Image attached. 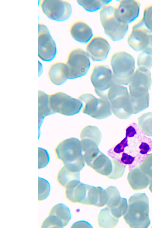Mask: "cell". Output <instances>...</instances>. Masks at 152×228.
<instances>
[{"label": "cell", "mask_w": 152, "mask_h": 228, "mask_svg": "<svg viewBox=\"0 0 152 228\" xmlns=\"http://www.w3.org/2000/svg\"><path fill=\"white\" fill-rule=\"evenodd\" d=\"M39 6L48 18L56 21L67 20L72 13L71 5L66 0H42Z\"/></svg>", "instance_id": "8fae6325"}, {"label": "cell", "mask_w": 152, "mask_h": 228, "mask_svg": "<svg viewBox=\"0 0 152 228\" xmlns=\"http://www.w3.org/2000/svg\"><path fill=\"white\" fill-rule=\"evenodd\" d=\"M142 19L147 28L152 32V4L145 7Z\"/></svg>", "instance_id": "8d00e7d4"}, {"label": "cell", "mask_w": 152, "mask_h": 228, "mask_svg": "<svg viewBox=\"0 0 152 228\" xmlns=\"http://www.w3.org/2000/svg\"><path fill=\"white\" fill-rule=\"evenodd\" d=\"M115 7L110 4L104 7L99 11V18L104 31L112 40L123 39L128 29V24L121 22L116 18Z\"/></svg>", "instance_id": "8992f818"}, {"label": "cell", "mask_w": 152, "mask_h": 228, "mask_svg": "<svg viewBox=\"0 0 152 228\" xmlns=\"http://www.w3.org/2000/svg\"><path fill=\"white\" fill-rule=\"evenodd\" d=\"M152 33L145 25L142 18L133 26L128 38V43L134 50L142 51L148 45Z\"/></svg>", "instance_id": "7c38bea8"}, {"label": "cell", "mask_w": 152, "mask_h": 228, "mask_svg": "<svg viewBox=\"0 0 152 228\" xmlns=\"http://www.w3.org/2000/svg\"><path fill=\"white\" fill-rule=\"evenodd\" d=\"M50 186L48 180L38 177V200L42 201L45 200L49 195Z\"/></svg>", "instance_id": "4dcf8cb0"}, {"label": "cell", "mask_w": 152, "mask_h": 228, "mask_svg": "<svg viewBox=\"0 0 152 228\" xmlns=\"http://www.w3.org/2000/svg\"><path fill=\"white\" fill-rule=\"evenodd\" d=\"M107 97L116 117L126 119L132 114L129 92L126 87L115 83L109 90Z\"/></svg>", "instance_id": "5b68a950"}, {"label": "cell", "mask_w": 152, "mask_h": 228, "mask_svg": "<svg viewBox=\"0 0 152 228\" xmlns=\"http://www.w3.org/2000/svg\"><path fill=\"white\" fill-rule=\"evenodd\" d=\"M137 63L138 67L150 69L152 66V55L142 51L138 55Z\"/></svg>", "instance_id": "836d02e7"}, {"label": "cell", "mask_w": 152, "mask_h": 228, "mask_svg": "<svg viewBox=\"0 0 152 228\" xmlns=\"http://www.w3.org/2000/svg\"><path fill=\"white\" fill-rule=\"evenodd\" d=\"M55 152L64 165L72 171H80L85 165L80 141L77 138L72 137L62 141L55 148Z\"/></svg>", "instance_id": "3957f363"}, {"label": "cell", "mask_w": 152, "mask_h": 228, "mask_svg": "<svg viewBox=\"0 0 152 228\" xmlns=\"http://www.w3.org/2000/svg\"><path fill=\"white\" fill-rule=\"evenodd\" d=\"M90 186L80 182L74 187L66 188L65 192L66 197L71 202L88 205Z\"/></svg>", "instance_id": "d6986e66"}, {"label": "cell", "mask_w": 152, "mask_h": 228, "mask_svg": "<svg viewBox=\"0 0 152 228\" xmlns=\"http://www.w3.org/2000/svg\"><path fill=\"white\" fill-rule=\"evenodd\" d=\"M47 74L49 79L53 84L60 85L64 83L67 79L65 63L61 62L52 63L48 67Z\"/></svg>", "instance_id": "ffe728a7"}, {"label": "cell", "mask_w": 152, "mask_h": 228, "mask_svg": "<svg viewBox=\"0 0 152 228\" xmlns=\"http://www.w3.org/2000/svg\"><path fill=\"white\" fill-rule=\"evenodd\" d=\"M65 64L67 79H72L86 75L90 62L86 52L80 48H76L69 52Z\"/></svg>", "instance_id": "ba28073f"}, {"label": "cell", "mask_w": 152, "mask_h": 228, "mask_svg": "<svg viewBox=\"0 0 152 228\" xmlns=\"http://www.w3.org/2000/svg\"><path fill=\"white\" fill-rule=\"evenodd\" d=\"M143 50L152 55V33L151 34L148 44L145 48Z\"/></svg>", "instance_id": "60d3db41"}, {"label": "cell", "mask_w": 152, "mask_h": 228, "mask_svg": "<svg viewBox=\"0 0 152 228\" xmlns=\"http://www.w3.org/2000/svg\"><path fill=\"white\" fill-rule=\"evenodd\" d=\"M55 216L62 223L64 227L69 222L71 215L68 207L63 203H59L55 205L50 210L49 213Z\"/></svg>", "instance_id": "484cf974"}, {"label": "cell", "mask_w": 152, "mask_h": 228, "mask_svg": "<svg viewBox=\"0 0 152 228\" xmlns=\"http://www.w3.org/2000/svg\"><path fill=\"white\" fill-rule=\"evenodd\" d=\"M140 4L137 0H121L115 7V14L120 21L129 23L138 16Z\"/></svg>", "instance_id": "9a60e30c"}, {"label": "cell", "mask_w": 152, "mask_h": 228, "mask_svg": "<svg viewBox=\"0 0 152 228\" xmlns=\"http://www.w3.org/2000/svg\"><path fill=\"white\" fill-rule=\"evenodd\" d=\"M78 99L84 105L82 112L96 119L106 118L113 112L107 97L97 98L91 94L85 93L80 96Z\"/></svg>", "instance_id": "52a82bcc"}, {"label": "cell", "mask_w": 152, "mask_h": 228, "mask_svg": "<svg viewBox=\"0 0 152 228\" xmlns=\"http://www.w3.org/2000/svg\"><path fill=\"white\" fill-rule=\"evenodd\" d=\"M118 219L112 215L110 208L107 206L102 209L99 214V225L102 228H113L118 224Z\"/></svg>", "instance_id": "d4e9b609"}, {"label": "cell", "mask_w": 152, "mask_h": 228, "mask_svg": "<svg viewBox=\"0 0 152 228\" xmlns=\"http://www.w3.org/2000/svg\"><path fill=\"white\" fill-rule=\"evenodd\" d=\"M50 33L47 27L41 23H38V34L44 33Z\"/></svg>", "instance_id": "ab89813d"}, {"label": "cell", "mask_w": 152, "mask_h": 228, "mask_svg": "<svg viewBox=\"0 0 152 228\" xmlns=\"http://www.w3.org/2000/svg\"><path fill=\"white\" fill-rule=\"evenodd\" d=\"M151 81L149 69L138 67L134 72L129 83L130 93L136 96L146 94L151 88Z\"/></svg>", "instance_id": "4fadbf2b"}, {"label": "cell", "mask_w": 152, "mask_h": 228, "mask_svg": "<svg viewBox=\"0 0 152 228\" xmlns=\"http://www.w3.org/2000/svg\"><path fill=\"white\" fill-rule=\"evenodd\" d=\"M81 140L87 139L94 141L98 145L101 138V134L99 129L96 126H88L84 127L80 133Z\"/></svg>", "instance_id": "4316f807"}, {"label": "cell", "mask_w": 152, "mask_h": 228, "mask_svg": "<svg viewBox=\"0 0 152 228\" xmlns=\"http://www.w3.org/2000/svg\"><path fill=\"white\" fill-rule=\"evenodd\" d=\"M149 211L147 196L144 193H137L129 198L127 209L123 216L130 228H146L150 224Z\"/></svg>", "instance_id": "7a4b0ae2"}, {"label": "cell", "mask_w": 152, "mask_h": 228, "mask_svg": "<svg viewBox=\"0 0 152 228\" xmlns=\"http://www.w3.org/2000/svg\"><path fill=\"white\" fill-rule=\"evenodd\" d=\"M56 53V45L50 33L38 34V55L42 60L51 61Z\"/></svg>", "instance_id": "2e32d148"}, {"label": "cell", "mask_w": 152, "mask_h": 228, "mask_svg": "<svg viewBox=\"0 0 152 228\" xmlns=\"http://www.w3.org/2000/svg\"><path fill=\"white\" fill-rule=\"evenodd\" d=\"M64 227L62 222L54 215L49 213L48 216L43 222L41 228Z\"/></svg>", "instance_id": "e575fe53"}, {"label": "cell", "mask_w": 152, "mask_h": 228, "mask_svg": "<svg viewBox=\"0 0 152 228\" xmlns=\"http://www.w3.org/2000/svg\"><path fill=\"white\" fill-rule=\"evenodd\" d=\"M105 190L107 198L106 205L109 208L117 205L121 199L117 188L115 187L110 186L107 187Z\"/></svg>", "instance_id": "f546056e"}, {"label": "cell", "mask_w": 152, "mask_h": 228, "mask_svg": "<svg viewBox=\"0 0 152 228\" xmlns=\"http://www.w3.org/2000/svg\"><path fill=\"white\" fill-rule=\"evenodd\" d=\"M152 149V140L145 136L135 123L126 129L125 138L114 148L120 161L131 170L139 165Z\"/></svg>", "instance_id": "6da1fadb"}, {"label": "cell", "mask_w": 152, "mask_h": 228, "mask_svg": "<svg viewBox=\"0 0 152 228\" xmlns=\"http://www.w3.org/2000/svg\"><path fill=\"white\" fill-rule=\"evenodd\" d=\"M110 0H77V3L87 11L92 12L101 10L109 4Z\"/></svg>", "instance_id": "f1b7e54d"}, {"label": "cell", "mask_w": 152, "mask_h": 228, "mask_svg": "<svg viewBox=\"0 0 152 228\" xmlns=\"http://www.w3.org/2000/svg\"><path fill=\"white\" fill-rule=\"evenodd\" d=\"M110 47L108 42L104 38L96 36L92 37L87 43L86 52L93 61H102L107 57Z\"/></svg>", "instance_id": "5bb4252c"}, {"label": "cell", "mask_w": 152, "mask_h": 228, "mask_svg": "<svg viewBox=\"0 0 152 228\" xmlns=\"http://www.w3.org/2000/svg\"><path fill=\"white\" fill-rule=\"evenodd\" d=\"M127 179L133 189L139 190L146 188L151 178L145 174L138 166L130 170Z\"/></svg>", "instance_id": "ac0fdd59"}, {"label": "cell", "mask_w": 152, "mask_h": 228, "mask_svg": "<svg viewBox=\"0 0 152 228\" xmlns=\"http://www.w3.org/2000/svg\"><path fill=\"white\" fill-rule=\"evenodd\" d=\"M54 113L51 110L49 102V95L39 90L38 95V119L39 126L41 125L44 118Z\"/></svg>", "instance_id": "603a6c76"}, {"label": "cell", "mask_w": 152, "mask_h": 228, "mask_svg": "<svg viewBox=\"0 0 152 228\" xmlns=\"http://www.w3.org/2000/svg\"><path fill=\"white\" fill-rule=\"evenodd\" d=\"M112 162L113 166L112 170L107 176L111 179H117L123 175L126 165L118 159H113Z\"/></svg>", "instance_id": "1f68e13d"}, {"label": "cell", "mask_w": 152, "mask_h": 228, "mask_svg": "<svg viewBox=\"0 0 152 228\" xmlns=\"http://www.w3.org/2000/svg\"><path fill=\"white\" fill-rule=\"evenodd\" d=\"M57 180L66 189L74 187L80 182V171H72L64 165L58 173Z\"/></svg>", "instance_id": "44dd1931"}, {"label": "cell", "mask_w": 152, "mask_h": 228, "mask_svg": "<svg viewBox=\"0 0 152 228\" xmlns=\"http://www.w3.org/2000/svg\"><path fill=\"white\" fill-rule=\"evenodd\" d=\"M90 78L95 92L100 97H107L109 90L115 83L113 73L109 67L104 65L95 66Z\"/></svg>", "instance_id": "30bf717a"}, {"label": "cell", "mask_w": 152, "mask_h": 228, "mask_svg": "<svg viewBox=\"0 0 152 228\" xmlns=\"http://www.w3.org/2000/svg\"><path fill=\"white\" fill-rule=\"evenodd\" d=\"M150 183L149 189L150 191L152 193V179L151 180Z\"/></svg>", "instance_id": "b9f144b4"}, {"label": "cell", "mask_w": 152, "mask_h": 228, "mask_svg": "<svg viewBox=\"0 0 152 228\" xmlns=\"http://www.w3.org/2000/svg\"><path fill=\"white\" fill-rule=\"evenodd\" d=\"M69 31L74 39L83 43H88L93 36L91 27L86 23L80 20L74 21L71 24Z\"/></svg>", "instance_id": "e0dca14e"}, {"label": "cell", "mask_w": 152, "mask_h": 228, "mask_svg": "<svg viewBox=\"0 0 152 228\" xmlns=\"http://www.w3.org/2000/svg\"><path fill=\"white\" fill-rule=\"evenodd\" d=\"M138 126L146 135L152 136V113L149 112L142 114L138 118Z\"/></svg>", "instance_id": "83f0119b"}, {"label": "cell", "mask_w": 152, "mask_h": 228, "mask_svg": "<svg viewBox=\"0 0 152 228\" xmlns=\"http://www.w3.org/2000/svg\"><path fill=\"white\" fill-rule=\"evenodd\" d=\"M141 169L152 178V153L148 154L139 165Z\"/></svg>", "instance_id": "d590c367"}, {"label": "cell", "mask_w": 152, "mask_h": 228, "mask_svg": "<svg viewBox=\"0 0 152 228\" xmlns=\"http://www.w3.org/2000/svg\"><path fill=\"white\" fill-rule=\"evenodd\" d=\"M110 64L115 83L129 84L134 72L135 61L133 56L125 51H117L112 55Z\"/></svg>", "instance_id": "277c9868"}, {"label": "cell", "mask_w": 152, "mask_h": 228, "mask_svg": "<svg viewBox=\"0 0 152 228\" xmlns=\"http://www.w3.org/2000/svg\"><path fill=\"white\" fill-rule=\"evenodd\" d=\"M87 164L99 173L107 176L112 170V161L100 151Z\"/></svg>", "instance_id": "7402d4cb"}, {"label": "cell", "mask_w": 152, "mask_h": 228, "mask_svg": "<svg viewBox=\"0 0 152 228\" xmlns=\"http://www.w3.org/2000/svg\"><path fill=\"white\" fill-rule=\"evenodd\" d=\"M128 205L126 199L125 198H121L120 202L117 205L109 208L112 215L119 219L125 213Z\"/></svg>", "instance_id": "d6a6232c"}, {"label": "cell", "mask_w": 152, "mask_h": 228, "mask_svg": "<svg viewBox=\"0 0 152 228\" xmlns=\"http://www.w3.org/2000/svg\"><path fill=\"white\" fill-rule=\"evenodd\" d=\"M71 227L73 228H91V225L88 222L84 221H80L74 223Z\"/></svg>", "instance_id": "f35d334b"}, {"label": "cell", "mask_w": 152, "mask_h": 228, "mask_svg": "<svg viewBox=\"0 0 152 228\" xmlns=\"http://www.w3.org/2000/svg\"><path fill=\"white\" fill-rule=\"evenodd\" d=\"M129 99L132 114H136L149 106V95L148 92L139 96L132 95L129 92Z\"/></svg>", "instance_id": "cb8c5ba5"}, {"label": "cell", "mask_w": 152, "mask_h": 228, "mask_svg": "<svg viewBox=\"0 0 152 228\" xmlns=\"http://www.w3.org/2000/svg\"><path fill=\"white\" fill-rule=\"evenodd\" d=\"M49 157L47 151L42 148H38V169L45 167L48 163Z\"/></svg>", "instance_id": "74e56055"}, {"label": "cell", "mask_w": 152, "mask_h": 228, "mask_svg": "<svg viewBox=\"0 0 152 228\" xmlns=\"http://www.w3.org/2000/svg\"><path fill=\"white\" fill-rule=\"evenodd\" d=\"M49 102L50 108L54 113L67 116L78 113L83 106L82 102L79 99L60 91L49 95Z\"/></svg>", "instance_id": "9c48e42d"}]
</instances>
